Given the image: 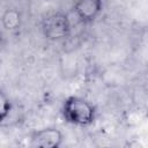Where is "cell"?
Here are the masks:
<instances>
[{
	"instance_id": "obj_1",
	"label": "cell",
	"mask_w": 148,
	"mask_h": 148,
	"mask_svg": "<svg viewBox=\"0 0 148 148\" xmlns=\"http://www.w3.org/2000/svg\"><path fill=\"white\" fill-rule=\"evenodd\" d=\"M64 119L75 126L91 125L96 117L95 106L86 98L79 96H69L62 105Z\"/></svg>"
},
{
	"instance_id": "obj_2",
	"label": "cell",
	"mask_w": 148,
	"mask_h": 148,
	"mask_svg": "<svg viewBox=\"0 0 148 148\" xmlns=\"http://www.w3.org/2000/svg\"><path fill=\"white\" fill-rule=\"evenodd\" d=\"M42 32L46 39L52 42L67 38L71 34V22L68 16L64 13L47 15L42 22Z\"/></svg>"
},
{
	"instance_id": "obj_3",
	"label": "cell",
	"mask_w": 148,
	"mask_h": 148,
	"mask_svg": "<svg viewBox=\"0 0 148 148\" xmlns=\"http://www.w3.org/2000/svg\"><path fill=\"white\" fill-rule=\"evenodd\" d=\"M62 133L56 127H45L34 131L30 135V146L38 148H58L62 143Z\"/></svg>"
},
{
	"instance_id": "obj_4",
	"label": "cell",
	"mask_w": 148,
	"mask_h": 148,
	"mask_svg": "<svg viewBox=\"0 0 148 148\" xmlns=\"http://www.w3.org/2000/svg\"><path fill=\"white\" fill-rule=\"evenodd\" d=\"M102 10V0H76L74 12L82 23H91Z\"/></svg>"
},
{
	"instance_id": "obj_5",
	"label": "cell",
	"mask_w": 148,
	"mask_h": 148,
	"mask_svg": "<svg viewBox=\"0 0 148 148\" xmlns=\"http://www.w3.org/2000/svg\"><path fill=\"white\" fill-rule=\"evenodd\" d=\"M2 24L6 30H16L21 24V15L14 8H8L2 15Z\"/></svg>"
},
{
	"instance_id": "obj_6",
	"label": "cell",
	"mask_w": 148,
	"mask_h": 148,
	"mask_svg": "<svg viewBox=\"0 0 148 148\" xmlns=\"http://www.w3.org/2000/svg\"><path fill=\"white\" fill-rule=\"evenodd\" d=\"M0 101H1V111H0V121L3 123L7 117H9V113L13 109V105H12V102L9 101V98H7L5 96V94H1V97H0Z\"/></svg>"
}]
</instances>
